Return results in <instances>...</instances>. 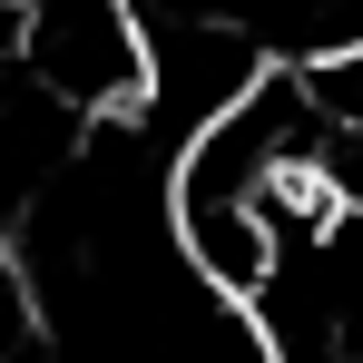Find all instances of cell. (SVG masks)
I'll use <instances>...</instances> for the list:
<instances>
[{"label": "cell", "mask_w": 363, "mask_h": 363, "mask_svg": "<svg viewBox=\"0 0 363 363\" xmlns=\"http://www.w3.org/2000/svg\"><path fill=\"white\" fill-rule=\"evenodd\" d=\"M20 20V50L50 79V99H69L79 118H138L147 99V40L128 0H0Z\"/></svg>", "instance_id": "6da1fadb"}]
</instances>
